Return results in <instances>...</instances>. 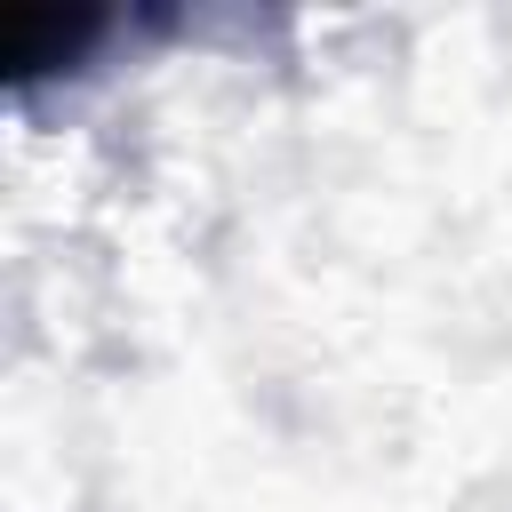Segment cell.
I'll return each instance as SVG.
<instances>
[{"mask_svg":"<svg viewBox=\"0 0 512 512\" xmlns=\"http://www.w3.org/2000/svg\"><path fill=\"white\" fill-rule=\"evenodd\" d=\"M104 32H112V16H96V8H8L0 56H8L16 80H32V72H72Z\"/></svg>","mask_w":512,"mask_h":512,"instance_id":"cell-1","label":"cell"}]
</instances>
